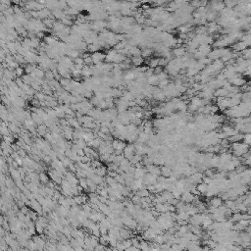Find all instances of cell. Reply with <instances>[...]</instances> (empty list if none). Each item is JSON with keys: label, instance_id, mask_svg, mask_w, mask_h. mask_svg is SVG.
<instances>
[{"label": "cell", "instance_id": "cell-17", "mask_svg": "<svg viewBox=\"0 0 251 251\" xmlns=\"http://www.w3.org/2000/svg\"><path fill=\"white\" fill-rule=\"evenodd\" d=\"M227 139H229L231 143H233V142H237V141H241V140H243V133L242 132H238V133H237V135H234L233 136L227 137Z\"/></svg>", "mask_w": 251, "mask_h": 251}, {"label": "cell", "instance_id": "cell-8", "mask_svg": "<svg viewBox=\"0 0 251 251\" xmlns=\"http://www.w3.org/2000/svg\"><path fill=\"white\" fill-rule=\"evenodd\" d=\"M247 47H249L248 45H247V43L245 41H243V40H240V41H237V42H235L234 44L233 45V49L234 51H235V52H238V53H241L243 50H245Z\"/></svg>", "mask_w": 251, "mask_h": 251}, {"label": "cell", "instance_id": "cell-18", "mask_svg": "<svg viewBox=\"0 0 251 251\" xmlns=\"http://www.w3.org/2000/svg\"><path fill=\"white\" fill-rule=\"evenodd\" d=\"M141 161H142V156L139 155V154H137V153L133 154L132 156V158L129 159V162L132 163V165H136V164H138V163H141Z\"/></svg>", "mask_w": 251, "mask_h": 251}, {"label": "cell", "instance_id": "cell-1", "mask_svg": "<svg viewBox=\"0 0 251 251\" xmlns=\"http://www.w3.org/2000/svg\"><path fill=\"white\" fill-rule=\"evenodd\" d=\"M249 145L246 144L244 141H237V142H233L230 144L231 152L234 156L237 157H242L244 156L247 152H249Z\"/></svg>", "mask_w": 251, "mask_h": 251}, {"label": "cell", "instance_id": "cell-22", "mask_svg": "<svg viewBox=\"0 0 251 251\" xmlns=\"http://www.w3.org/2000/svg\"><path fill=\"white\" fill-rule=\"evenodd\" d=\"M159 61L160 59L159 58H154V59H150L148 62V65H149V68L151 69H155L156 67L159 66Z\"/></svg>", "mask_w": 251, "mask_h": 251}, {"label": "cell", "instance_id": "cell-29", "mask_svg": "<svg viewBox=\"0 0 251 251\" xmlns=\"http://www.w3.org/2000/svg\"><path fill=\"white\" fill-rule=\"evenodd\" d=\"M24 72H25V71H24V69H23V68H20V67H18V68H16V72H15V74H16V76H18V77H22L23 75H24Z\"/></svg>", "mask_w": 251, "mask_h": 251}, {"label": "cell", "instance_id": "cell-16", "mask_svg": "<svg viewBox=\"0 0 251 251\" xmlns=\"http://www.w3.org/2000/svg\"><path fill=\"white\" fill-rule=\"evenodd\" d=\"M95 174H97V175H99V176H107V174H108V168L106 167V166H103V165H102V166H100V167H98V168H96L95 169Z\"/></svg>", "mask_w": 251, "mask_h": 251}, {"label": "cell", "instance_id": "cell-11", "mask_svg": "<svg viewBox=\"0 0 251 251\" xmlns=\"http://www.w3.org/2000/svg\"><path fill=\"white\" fill-rule=\"evenodd\" d=\"M173 54L175 55L176 58H180L183 57L186 55V49L184 47H176V48L173 50Z\"/></svg>", "mask_w": 251, "mask_h": 251}, {"label": "cell", "instance_id": "cell-25", "mask_svg": "<svg viewBox=\"0 0 251 251\" xmlns=\"http://www.w3.org/2000/svg\"><path fill=\"white\" fill-rule=\"evenodd\" d=\"M152 52H153L152 49L149 48V47H147V48H144L142 51H141V56H142L143 58H147L149 56H151Z\"/></svg>", "mask_w": 251, "mask_h": 251}, {"label": "cell", "instance_id": "cell-9", "mask_svg": "<svg viewBox=\"0 0 251 251\" xmlns=\"http://www.w3.org/2000/svg\"><path fill=\"white\" fill-rule=\"evenodd\" d=\"M194 198H195V195L190 191H184L182 193V196H180V200H183L186 203H192Z\"/></svg>", "mask_w": 251, "mask_h": 251}, {"label": "cell", "instance_id": "cell-6", "mask_svg": "<svg viewBox=\"0 0 251 251\" xmlns=\"http://www.w3.org/2000/svg\"><path fill=\"white\" fill-rule=\"evenodd\" d=\"M203 213H197V214H194L190 216L189 218V224L191 225H202V222H203Z\"/></svg>", "mask_w": 251, "mask_h": 251}, {"label": "cell", "instance_id": "cell-5", "mask_svg": "<svg viewBox=\"0 0 251 251\" xmlns=\"http://www.w3.org/2000/svg\"><path fill=\"white\" fill-rule=\"evenodd\" d=\"M33 239L35 242V246H37V250H42V249L45 248L46 241H45V239L41 237V235H34V237H33Z\"/></svg>", "mask_w": 251, "mask_h": 251}, {"label": "cell", "instance_id": "cell-28", "mask_svg": "<svg viewBox=\"0 0 251 251\" xmlns=\"http://www.w3.org/2000/svg\"><path fill=\"white\" fill-rule=\"evenodd\" d=\"M115 180H116V182H118V183L126 184V180H125V178L121 174H117V176H115Z\"/></svg>", "mask_w": 251, "mask_h": 251}, {"label": "cell", "instance_id": "cell-13", "mask_svg": "<svg viewBox=\"0 0 251 251\" xmlns=\"http://www.w3.org/2000/svg\"><path fill=\"white\" fill-rule=\"evenodd\" d=\"M207 30L208 31H209L210 33H218V31L220 30V26L217 25L215 22H210L209 24H208V26H207Z\"/></svg>", "mask_w": 251, "mask_h": 251}, {"label": "cell", "instance_id": "cell-26", "mask_svg": "<svg viewBox=\"0 0 251 251\" xmlns=\"http://www.w3.org/2000/svg\"><path fill=\"white\" fill-rule=\"evenodd\" d=\"M243 141L251 146V132H247L245 135H243Z\"/></svg>", "mask_w": 251, "mask_h": 251}, {"label": "cell", "instance_id": "cell-23", "mask_svg": "<svg viewBox=\"0 0 251 251\" xmlns=\"http://www.w3.org/2000/svg\"><path fill=\"white\" fill-rule=\"evenodd\" d=\"M241 54H242L241 56L244 59H247V60H251V47H247L245 50L242 51Z\"/></svg>", "mask_w": 251, "mask_h": 251}, {"label": "cell", "instance_id": "cell-30", "mask_svg": "<svg viewBox=\"0 0 251 251\" xmlns=\"http://www.w3.org/2000/svg\"><path fill=\"white\" fill-rule=\"evenodd\" d=\"M99 225H100V233H101V235H102V234H108V229H107V227H106L105 226H103V225H101L100 223H99Z\"/></svg>", "mask_w": 251, "mask_h": 251}, {"label": "cell", "instance_id": "cell-3", "mask_svg": "<svg viewBox=\"0 0 251 251\" xmlns=\"http://www.w3.org/2000/svg\"><path fill=\"white\" fill-rule=\"evenodd\" d=\"M135 145L132 143V142H129L128 143L127 145H126V147L124 149V156H125V158H127V159H131L132 158V156L135 154Z\"/></svg>", "mask_w": 251, "mask_h": 251}, {"label": "cell", "instance_id": "cell-19", "mask_svg": "<svg viewBox=\"0 0 251 251\" xmlns=\"http://www.w3.org/2000/svg\"><path fill=\"white\" fill-rule=\"evenodd\" d=\"M132 62L135 67H139L144 62V59H143L142 56H140V55L139 56H133L132 58Z\"/></svg>", "mask_w": 251, "mask_h": 251}, {"label": "cell", "instance_id": "cell-4", "mask_svg": "<svg viewBox=\"0 0 251 251\" xmlns=\"http://www.w3.org/2000/svg\"><path fill=\"white\" fill-rule=\"evenodd\" d=\"M142 179H143V183L146 186H151V184H155L157 182H158V176L155 175H152L150 173H146Z\"/></svg>", "mask_w": 251, "mask_h": 251}, {"label": "cell", "instance_id": "cell-21", "mask_svg": "<svg viewBox=\"0 0 251 251\" xmlns=\"http://www.w3.org/2000/svg\"><path fill=\"white\" fill-rule=\"evenodd\" d=\"M78 184L84 187V191H88V184H87V178H81L78 179Z\"/></svg>", "mask_w": 251, "mask_h": 251}, {"label": "cell", "instance_id": "cell-27", "mask_svg": "<svg viewBox=\"0 0 251 251\" xmlns=\"http://www.w3.org/2000/svg\"><path fill=\"white\" fill-rule=\"evenodd\" d=\"M105 182H106V183L108 184V186H113V184L116 183V180H115V178H113V176H107L105 178Z\"/></svg>", "mask_w": 251, "mask_h": 251}, {"label": "cell", "instance_id": "cell-2", "mask_svg": "<svg viewBox=\"0 0 251 251\" xmlns=\"http://www.w3.org/2000/svg\"><path fill=\"white\" fill-rule=\"evenodd\" d=\"M224 200L221 196H213L208 202V209H215V208L220 207L223 204Z\"/></svg>", "mask_w": 251, "mask_h": 251}, {"label": "cell", "instance_id": "cell-7", "mask_svg": "<svg viewBox=\"0 0 251 251\" xmlns=\"http://www.w3.org/2000/svg\"><path fill=\"white\" fill-rule=\"evenodd\" d=\"M147 170V173H150L152 175H155L157 176H161V167H159L158 165L156 164H151L148 165V166H145Z\"/></svg>", "mask_w": 251, "mask_h": 251}, {"label": "cell", "instance_id": "cell-12", "mask_svg": "<svg viewBox=\"0 0 251 251\" xmlns=\"http://www.w3.org/2000/svg\"><path fill=\"white\" fill-rule=\"evenodd\" d=\"M173 174H174V171H172L171 167L167 166V165L161 167V175L162 176H166V178H170L171 176H173Z\"/></svg>", "mask_w": 251, "mask_h": 251}, {"label": "cell", "instance_id": "cell-31", "mask_svg": "<svg viewBox=\"0 0 251 251\" xmlns=\"http://www.w3.org/2000/svg\"><path fill=\"white\" fill-rule=\"evenodd\" d=\"M127 250H129V251H138L139 248H138V247L135 246V245H132V246H129Z\"/></svg>", "mask_w": 251, "mask_h": 251}, {"label": "cell", "instance_id": "cell-14", "mask_svg": "<svg viewBox=\"0 0 251 251\" xmlns=\"http://www.w3.org/2000/svg\"><path fill=\"white\" fill-rule=\"evenodd\" d=\"M196 187H197V189L200 192V194H205L206 192L208 191V189H209V186L204 182H201L200 183H198L197 186H196Z\"/></svg>", "mask_w": 251, "mask_h": 251}, {"label": "cell", "instance_id": "cell-15", "mask_svg": "<svg viewBox=\"0 0 251 251\" xmlns=\"http://www.w3.org/2000/svg\"><path fill=\"white\" fill-rule=\"evenodd\" d=\"M197 50L200 51L201 53H203L205 56H208V54L211 52V47H210V44H201V45H199Z\"/></svg>", "mask_w": 251, "mask_h": 251}, {"label": "cell", "instance_id": "cell-24", "mask_svg": "<svg viewBox=\"0 0 251 251\" xmlns=\"http://www.w3.org/2000/svg\"><path fill=\"white\" fill-rule=\"evenodd\" d=\"M35 230H37V233L39 234H42L43 233H44V230H45V227H43L42 225L39 222L37 221H35Z\"/></svg>", "mask_w": 251, "mask_h": 251}, {"label": "cell", "instance_id": "cell-20", "mask_svg": "<svg viewBox=\"0 0 251 251\" xmlns=\"http://www.w3.org/2000/svg\"><path fill=\"white\" fill-rule=\"evenodd\" d=\"M39 180H40V183L43 184H47L49 183V178L47 174H45L44 172H39Z\"/></svg>", "mask_w": 251, "mask_h": 251}, {"label": "cell", "instance_id": "cell-10", "mask_svg": "<svg viewBox=\"0 0 251 251\" xmlns=\"http://www.w3.org/2000/svg\"><path fill=\"white\" fill-rule=\"evenodd\" d=\"M230 91L225 87H219L214 91V95L216 97H227Z\"/></svg>", "mask_w": 251, "mask_h": 251}]
</instances>
